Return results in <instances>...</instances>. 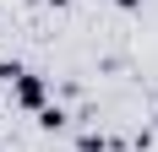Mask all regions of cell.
<instances>
[{
    "label": "cell",
    "mask_w": 158,
    "mask_h": 152,
    "mask_svg": "<svg viewBox=\"0 0 158 152\" xmlns=\"http://www.w3.org/2000/svg\"><path fill=\"white\" fill-rule=\"evenodd\" d=\"M120 6H136V0H120Z\"/></svg>",
    "instance_id": "2"
},
{
    "label": "cell",
    "mask_w": 158,
    "mask_h": 152,
    "mask_svg": "<svg viewBox=\"0 0 158 152\" xmlns=\"http://www.w3.org/2000/svg\"><path fill=\"white\" fill-rule=\"evenodd\" d=\"M16 98H22V103H44V87H38L27 71H16Z\"/></svg>",
    "instance_id": "1"
}]
</instances>
